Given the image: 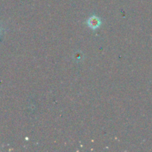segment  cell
Wrapping results in <instances>:
<instances>
[{"label":"cell","mask_w":152,"mask_h":152,"mask_svg":"<svg viewBox=\"0 0 152 152\" xmlns=\"http://www.w3.org/2000/svg\"><path fill=\"white\" fill-rule=\"evenodd\" d=\"M88 25L90 27L91 29H96V28H99L101 25V20L99 17L97 16H91L90 18L88 20Z\"/></svg>","instance_id":"1"}]
</instances>
